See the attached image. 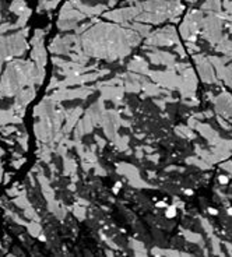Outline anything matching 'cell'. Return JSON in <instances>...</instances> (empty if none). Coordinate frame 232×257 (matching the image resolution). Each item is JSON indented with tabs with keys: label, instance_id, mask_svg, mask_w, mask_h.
<instances>
[{
	"label": "cell",
	"instance_id": "cell-1",
	"mask_svg": "<svg viewBox=\"0 0 232 257\" xmlns=\"http://www.w3.org/2000/svg\"><path fill=\"white\" fill-rule=\"evenodd\" d=\"M21 118L14 116V110H0V127L7 123H20Z\"/></svg>",
	"mask_w": 232,
	"mask_h": 257
},
{
	"label": "cell",
	"instance_id": "cell-2",
	"mask_svg": "<svg viewBox=\"0 0 232 257\" xmlns=\"http://www.w3.org/2000/svg\"><path fill=\"white\" fill-rule=\"evenodd\" d=\"M25 191H22L21 194H18V196L14 197V200H13V203L15 204L17 207H21V208H25V207L30 206V201H28L27 199H25Z\"/></svg>",
	"mask_w": 232,
	"mask_h": 257
},
{
	"label": "cell",
	"instance_id": "cell-3",
	"mask_svg": "<svg viewBox=\"0 0 232 257\" xmlns=\"http://www.w3.org/2000/svg\"><path fill=\"white\" fill-rule=\"evenodd\" d=\"M27 228H28V232H30L32 236H36L41 232V228L36 222H30V224H27Z\"/></svg>",
	"mask_w": 232,
	"mask_h": 257
},
{
	"label": "cell",
	"instance_id": "cell-4",
	"mask_svg": "<svg viewBox=\"0 0 232 257\" xmlns=\"http://www.w3.org/2000/svg\"><path fill=\"white\" fill-rule=\"evenodd\" d=\"M7 214H9L10 217L13 218V221H14L15 224H18V225H27V222H25L24 219H21V218L18 217L17 214H14V212H11V211H10V210H7Z\"/></svg>",
	"mask_w": 232,
	"mask_h": 257
},
{
	"label": "cell",
	"instance_id": "cell-5",
	"mask_svg": "<svg viewBox=\"0 0 232 257\" xmlns=\"http://www.w3.org/2000/svg\"><path fill=\"white\" fill-rule=\"evenodd\" d=\"M24 210H25L24 214H25V217H27V218H30V219H38V217H36V212L34 211L32 208H31V206L25 207Z\"/></svg>",
	"mask_w": 232,
	"mask_h": 257
},
{
	"label": "cell",
	"instance_id": "cell-6",
	"mask_svg": "<svg viewBox=\"0 0 232 257\" xmlns=\"http://www.w3.org/2000/svg\"><path fill=\"white\" fill-rule=\"evenodd\" d=\"M165 215H166L168 218H173V217L176 215V208H175V207H168V210H166Z\"/></svg>",
	"mask_w": 232,
	"mask_h": 257
},
{
	"label": "cell",
	"instance_id": "cell-7",
	"mask_svg": "<svg viewBox=\"0 0 232 257\" xmlns=\"http://www.w3.org/2000/svg\"><path fill=\"white\" fill-rule=\"evenodd\" d=\"M24 162H25V159H24V158H21V159H18V161H13L11 165H13V168H15V169H20Z\"/></svg>",
	"mask_w": 232,
	"mask_h": 257
},
{
	"label": "cell",
	"instance_id": "cell-8",
	"mask_svg": "<svg viewBox=\"0 0 232 257\" xmlns=\"http://www.w3.org/2000/svg\"><path fill=\"white\" fill-rule=\"evenodd\" d=\"M13 131H15V127H14V126L3 127V134H4V136H9V134H11Z\"/></svg>",
	"mask_w": 232,
	"mask_h": 257
},
{
	"label": "cell",
	"instance_id": "cell-9",
	"mask_svg": "<svg viewBox=\"0 0 232 257\" xmlns=\"http://www.w3.org/2000/svg\"><path fill=\"white\" fill-rule=\"evenodd\" d=\"M18 143L21 144V147L24 150H27V136H24L22 139H18Z\"/></svg>",
	"mask_w": 232,
	"mask_h": 257
},
{
	"label": "cell",
	"instance_id": "cell-10",
	"mask_svg": "<svg viewBox=\"0 0 232 257\" xmlns=\"http://www.w3.org/2000/svg\"><path fill=\"white\" fill-rule=\"evenodd\" d=\"M7 194H9V196H18V190L15 187H13V189H10V190H7Z\"/></svg>",
	"mask_w": 232,
	"mask_h": 257
},
{
	"label": "cell",
	"instance_id": "cell-11",
	"mask_svg": "<svg viewBox=\"0 0 232 257\" xmlns=\"http://www.w3.org/2000/svg\"><path fill=\"white\" fill-rule=\"evenodd\" d=\"M220 183H222V185L228 183V179H226V176H220Z\"/></svg>",
	"mask_w": 232,
	"mask_h": 257
},
{
	"label": "cell",
	"instance_id": "cell-12",
	"mask_svg": "<svg viewBox=\"0 0 232 257\" xmlns=\"http://www.w3.org/2000/svg\"><path fill=\"white\" fill-rule=\"evenodd\" d=\"M208 212H210L211 215H217L218 214V211L215 208H213V207H210V208H208Z\"/></svg>",
	"mask_w": 232,
	"mask_h": 257
},
{
	"label": "cell",
	"instance_id": "cell-13",
	"mask_svg": "<svg viewBox=\"0 0 232 257\" xmlns=\"http://www.w3.org/2000/svg\"><path fill=\"white\" fill-rule=\"evenodd\" d=\"M157 207H160V208H165V207H166V203H165V201H158V203H157Z\"/></svg>",
	"mask_w": 232,
	"mask_h": 257
},
{
	"label": "cell",
	"instance_id": "cell-14",
	"mask_svg": "<svg viewBox=\"0 0 232 257\" xmlns=\"http://www.w3.org/2000/svg\"><path fill=\"white\" fill-rule=\"evenodd\" d=\"M120 187H122L120 183H116V185H115V187H113V193H118L119 189H120Z\"/></svg>",
	"mask_w": 232,
	"mask_h": 257
},
{
	"label": "cell",
	"instance_id": "cell-15",
	"mask_svg": "<svg viewBox=\"0 0 232 257\" xmlns=\"http://www.w3.org/2000/svg\"><path fill=\"white\" fill-rule=\"evenodd\" d=\"M10 182V175L7 173V175H4V183H9Z\"/></svg>",
	"mask_w": 232,
	"mask_h": 257
},
{
	"label": "cell",
	"instance_id": "cell-16",
	"mask_svg": "<svg viewBox=\"0 0 232 257\" xmlns=\"http://www.w3.org/2000/svg\"><path fill=\"white\" fill-rule=\"evenodd\" d=\"M186 194H187V196H192L193 191H192V190H186Z\"/></svg>",
	"mask_w": 232,
	"mask_h": 257
},
{
	"label": "cell",
	"instance_id": "cell-17",
	"mask_svg": "<svg viewBox=\"0 0 232 257\" xmlns=\"http://www.w3.org/2000/svg\"><path fill=\"white\" fill-rule=\"evenodd\" d=\"M228 214L232 215V207H229V208H228Z\"/></svg>",
	"mask_w": 232,
	"mask_h": 257
},
{
	"label": "cell",
	"instance_id": "cell-18",
	"mask_svg": "<svg viewBox=\"0 0 232 257\" xmlns=\"http://www.w3.org/2000/svg\"><path fill=\"white\" fill-rule=\"evenodd\" d=\"M2 97H4V95H3V92H2V90H0V98Z\"/></svg>",
	"mask_w": 232,
	"mask_h": 257
}]
</instances>
